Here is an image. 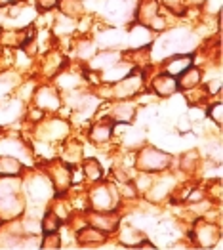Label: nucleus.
Instances as JSON below:
<instances>
[{
  "mask_svg": "<svg viewBox=\"0 0 223 250\" xmlns=\"http://www.w3.org/2000/svg\"><path fill=\"white\" fill-rule=\"evenodd\" d=\"M86 222L98 229H101L103 233L111 235L119 229L121 226V216L119 212L113 210H88L86 212Z\"/></svg>",
  "mask_w": 223,
  "mask_h": 250,
  "instance_id": "nucleus-4",
  "label": "nucleus"
},
{
  "mask_svg": "<svg viewBox=\"0 0 223 250\" xmlns=\"http://www.w3.org/2000/svg\"><path fill=\"white\" fill-rule=\"evenodd\" d=\"M0 33H2V27H0Z\"/></svg>",
  "mask_w": 223,
  "mask_h": 250,
  "instance_id": "nucleus-30",
  "label": "nucleus"
},
{
  "mask_svg": "<svg viewBox=\"0 0 223 250\" xmlns=\"http://www.w3.org/2000/svg\"><path fill=\"white\" fill-rule=\"evenodd\" d=\"M170 165H172V155L157 147H143L136 153V167L142 172H149V174L162 172L166 168H170Z\"/></svg>",
  "mask_w": 223,
  "mask_h": 250,
  "instance_id": "nucleus-2",
  "label": "nucleus"
},
{
  "mask_svg": "<svg viewBox=\"0 0 223 250\" xmlns=\"http://www.w3.org/2000/svg\"><path fill=\"white\" fill-rule=\"evenodd\" d=\"M197 161H199V153L197 151H187V153H183L182 159H180V167L185 172H195L197 165H199Z\"/></svg>",
  "mask_w": 223,
  "mask_h": 250,
  "instance_id": "nucleus-25",
  "label": "nucleus"
},
{
  "mask_svg": "<svg viewBox=\"0 0 223 250\" xmlns=\"http://www.w3.org/2000/svg\"><path fill=\"white\" fill-rule=\"evenodd\" d=\"M90 142L96 144V146H103L107 144L111 138H113V123L111 121H101V123H96V125L90 128V134H88Z\"/></svg>",
  "mask_w": 223,
  "mask_h": 250,
  "instance_id": "nucleus-14",
  "label": "nucleus"
},
{
  "mask_svg": "<svg viewBox=\"0 0 223 250\" xmlns=\"http://www.w3.org/2000/svg\"><path fill=\"white\" fill-rule=\"evenodd\" d=\"M77 235V241H79V245L82 247H96V245H101L107 241V233H103L101 229H98V228H94V226H90V224H86L84 228L75 233Z\"/></svg>",
  "mask_w": 223,
  "mask_h": 250,
  "instance_id": "nucleus-11",
  "label": "nucleus"
},
{
  "mask_svg": "<svg viewBox=\"0 0 223 250\" xmlns=\"http://www.w3.org/2000/svg\"><path fill=\"white\" fill-rule=\"evenodd\" d=\"M82 159V147L77 142H69L67 147H63V163H67L69 167L77 165Z\"/></svg>",
  "mask_w": 223,
  "mask_h": 250,
  "instance_id": "nucleus-24",
  "label": "nucleus"
},
{
  "mask_svg": "<svg viewBox=\"0 0 223 250\" xmlns=\"http://www.w3.org/2000/svg\"><path fill=\"white\" fill-rule=\"evenodd\" d=\"M77 56L82 60H92L96 56V44L90 41H81L77 44Z\"/></svg>",
  "mask_w": 223,
  "mask_h": 250,
  "instance_id": "nucleus-26",
  "label": "nucleus"
},
{
  "mask_svg": "<svg viewBox=\"0 0 223 250\" xmlns=\"http://www.w3.org/2000/svg\"><path fill=\"white\" fill-rule=\"evenodd\" d=\"M63 67H65V56H63V54H58V52L46 54L44 60H42V73H44L46 77H56V75H60Z\"/></svg>",
  "mask_w": 223,
  "mask_h": 250,
  "instance_id": "nucleus-15",
  "label": "nucleus"
},
{
  "mask_svg": "<svg viewBox=\"0 0 223 250\" xmlns=\"http://www.w3.org/2000/svg\"><path fill=\"white\" fill-rule=\"evenodd\" d=\"M21 109H23L21 102H10L4 107H0V125H8V123L16 121L18 115H21Z\"/></svg>",
  "mask_w": 223,
  "mask_h": 250,
  "instance_id": "nucleus-22",
  "label": "nucleus"
},
{
  "mask_svg": "<svg viewBox=\"0 0 223 250\" xmlns=\"http://www.w3.org/2000/svg\"><path fill=\"white\" fill-rule=\"evenodd\" d=\"M58 4H60V0H37V8H39V12H44V14L56 10Z\"/></svg>",
  "mask_w": 223,
  "mask_h": 250,
  "instance_id": "nucleus-29",
  "label": "nucleus"
},
{
  "mask_svg": "<svg viewBox=\"0 0 223 250\" xmlns=\"http://www.w3.org/2000/svg\"><path fill=\"white\" fill-rule=\"evenodd\" d=\"M23 174V163L14 155H0V176H18Z\"/></svg>",
  "mask_w": 223,
  "mask_h": 250,
  "instance_id": "nucleus-17",
  "label": "nucleus"
},
{
  "mask_svg": "<svg viewBox=\"0 0 223 250\" xmlns=\"http://www.w3.org/2000/svg\"><path fill=\"white\" fill-rule=\"evenodd\" d=\"M201 81H203L201 69L195 67V65H191L187 71H183L182 75L178 77V88H180V90H191V88L199 86Z\"/></svg>",
  "mask_w": 223,
  "mask_h": 250,
  "instance_id": "nucleus-16",
  "label": "nucleus"
},
{
  "mask_svg": "<svg viewBox=\"0 0 223 250\" xmlns=\"http://www.w3.org/2000/svg\"><path fill=\"white\" fill-rule=\"evenodd\" d=\"M41 247L42 249H60L61 247L60 231H58V233H46V237L42 239Z\"/></svg>",
  "mask_w": 223,
  "mask_h": 250,
  "instance_id": "nucleus-28",
  "label": "nucleus"
},
{
  "mask_svg": "<svg viewBox=\"0 0 223 250\" xmlns=\"http://www.w3.org/2000/svg\"><path fill=\"white\" fill-rule=\"evenodd\" d=\"M143 84H145V77H143V71L140 69H130V73L126 77H122L121 81L113 83L107 90V98L111 100H132L136 98L140 92L143 90Z\"/></svg>",
  "mask_w": 223,
  "mask_h": 250,
  "instance_id": "nucleus-1",
  "label": "nucleus"
},
{
  "mask_svg": "<svg viewBox=\"0 0 223 250\" xmlns=\"http://www.w3.org/2000/svg\"><path fill=\"white\" fill-rule=\"evenodd\" d=\"M136 115H138L136 104L126 102V100L117 102L115 107H113V111H111V117L115 119V123H130L132 125V121L136 119Z\"/></svg>",
  "mask_w": 223,
  "mask_h": 250,
  "instance_id": "nucleus-12",
  "label": "nucleus"
},
{
  "mask_svg": "<svg viewBox=\"0 0 223 250\" xmlns=\"http://www.w3.org/2000/svg\"><path fill=\"white\" fill-rule=\"evenodd\" d=\"M48 178L52 182V188L65 193L71 188V167L63 161H56L54 165L48 167Z\"/></svg>",
  "mask_w": 223,
  "mask_h": 250,
  "instance_id": "nucleus-6",
  "label": "nucleus"
},
{
  "mask_svg": "<svg viewBox=\"0 0 223 250\" xmlns=\"http://www.w3.org/2000/svg\"><path fill=\"white\" fill-rule=\"evenodd\" d=\"M151 90H153L157 96H161V98H170V96H174V94L180 90V88H178V79L162 71L161 75H157V77L153 79Z\"/></svg>",
  "mask_w": 223,
  "mask_h": 250,
  "instance_id": "nucleus-10",
  "label": "nucleus"
},
{
  "mask_svg": "<svg viewBox=\"0 0 223 250\" xmlns=\"http://www.w3.org/2000/svg\"><path fill=\"white\" fill-rule=\"evenodd\" d=\"M119 237H121V243L126 245V247H138L143 241V235L140 233V229L136 226H130V224L122 226L121 231H119Z\"/></svg>",
  "mask_w": 223,
  "mask_h": 250,
  "instance_id": "nucleus-18",
  "label": "nucleus"
},
{
  "mask_svg": "<svg viewBox=\"0 0 223 250\" xmlns=\"http://www.w3.org/2000/svg\"><path fill=\"white\" fill-rule=\"evenodd\" d=\"M122 58L119 52H111V50H107V52H103V54H96L94 58H92V67L96 69V71H101V69H107V67H111V65H115V63H119Z\"/></svg>",
  "mask_w": 223,
  "mask_h": 250,
  "instance_id": "nucleus-19",
  "label": "nucleus"
},
{
  "mask_svg": "<svg viewBox=\"0 0 223 250\" xmlns=\"http://www.w3.org/2000/svg\"><path fill=\"white\" fill-rule=\"evenodd\" d=\"M117 191L111 186H105L101 182H98L92 191L88 193V205L90 210H113L117 207Z\"/></svg>",
  "mask_w": 223,
  "mask_h": 250,
  "instance_id": "nucleus-3",
  "label": "nucleus"
},
{
  "mask_svg": "<svg viewBox=\"0 0 223 250\" xmlns=\"http://www.w3.org/2000/svg\"><path fill=\"white\" fill-rule=\"evenodd\" d=\"M58 8H60V14L73 20H79L84 16V4L81 0H60Z\"/></svg>",
  "mask_w": 223,
  "mask_h": 250,
  "instance_id": "nucleus-20",
  "label": "nucleus"
},
{
  "mask_svg": "<svg viewBox=\"0 0 223 250\" xmlns=\"http://www.w3.org/2000/svg\"><path fill=\"white\" fill-rule=\"evenodd\" d=\"M61 229V220L52 212V210H46L42 214L41 220V231L46 235V233H58Z\"/></svg>",
  "mask_w": 223,
  "mask_h": 250,
  "instance_id": "nucleus-23",
  "label": "nucleus"
},
{
  "mask_svg": "<svg viewBox=\"0 0 223 250\" xmlns=\"http://www.w3.org/2000/svg\"><path fill=\"white\" fill-rule=\"evenodd\" d=\"M82 172H84V176H86V180H88L90 184L101 182L103 167L100 165V161H96V159H86V161H84V167H82Z\"/></svg>",
  "mask_w": 223,
  "mask_h": 250,
  "instance_id": "nucleus-21",
  "label": "nucleus"
},
{
  "mask_svg": "<svg viewBox=\"0 0 223 250\" xmlns=\"http://www.w3.org/2000/svg\"><path fill=\"white\" fill-rule=\"evenodd\" d=\"M208 117L216 123L218 126H222L223 123V104L222 102H214V104H210L208 105Z\"/></svg>",
  "mask_w": 223,
  "mask_h": 250,
  "instance_id": "nucleus-27",
  "label": "nucleus"
},
{
  "mask_svg": "<svg viewBox=\"0 0 223 250\" xmlns=\"http://www.w3.org/2000/svg\"><path fill=\"white\" fill-rule=\"evenodd\" d=\"M42 138L44 140H63L69 132V125L63 119H52L48 123H42Z\"/></svg>",
  "mask_w": 223,
  "mask_h": 250,
  "instance_id": "nucleus-13",
  "label": "nucleus"
},
{
  "mask_svg": "<svg viewBox=\"0 0 223 250\" xmlns=\"http://www.w3.org/2000/svg\"><path fill=\"white\" fill-rule=\"evenodd\" d=\"M191 239L201 249H212L220 241V229L214 222H199L195 224V231L191 233Z\"/></svg>",
  "mask_w": 223,
  "mask_h": 250,
  "instance_id": "nucleus-5",
  "label": "nucleus"
},
{
  "mask_svg": "<svg viewBox=\"0 0 223 250\" xmlns=\"http://www.w3.org/2000/svg\"><path fill=\"white\" fill-rule=\"evenodd\" d=\"M191 65H195V60H193L191 54H183V56H180V54H172V56H168V58L164 60L162 71L178 79L183 71H187Z\"/></svg>",
  "mask_w": 223,
  "mask_h": 250,
  "instance_id": "nucleus-9",
  "label": "nucleus"
},
{
  "mask_svg": "<svg viewBox=\"0 0 223 250\" xmlns=\"http://www.w3.org/2000/svg\"><path fill=\"white\" fill-rule=\"evenodd\" d=\"M35 105L42 109L44 113L46 111H58L61 107V96L60 90L54 88V86H41L35 94Z\"/></svg>",
  "mask_w": 223,
  "mask_h": 250,
  "instance_id": "nucleus-7",
  "label": "nucleus"
},
{
  "mask_svg": "<svg viewBox=\"0 0 223 250\" xmlns=\"http://www.w3.org/2000/svg\"><path fill=\"white\" fill-rule=\"evenodd\" d=\"M50 191H52V182L48 176H35L27 184V195L35 203H44L50 197Z\"/></svg>",
  "mask_w": 223,
  "mask_h": 250,
  "instance_id": "nucleus-8",
  "label": "nucleus"
}]
</instances>
